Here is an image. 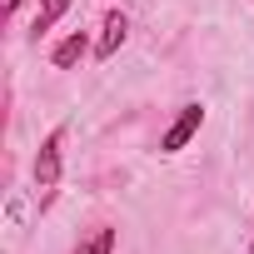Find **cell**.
Instances as JSON below:
<instances>
[{"instance_id": "6da1fadb", "label": "cell", "mask_w": 254, "mask_h": 254, "mask_svg": "<svg viewBox=\"0 0 254 254\" xmlns=\"http://www.w3.org/2000/svg\"><path fill=\"white\" fill-rule=\"evenodd\" d=\"M60 170H65V130H50V135L40 140V150H35V165H30L35 190H40V209L55 199V190H60Z\"/></svg>"}, {"instance_id": "7a4b0ae2", "label": "cell", "mask_w": 254, "mask_h": 254, "mask_svg": "<svg viewBox=\"0 0 254 254\" xmlns=\"http://www.w3.org/2000/svg\"><path fill=\"white\" fill-rule=\"evenodd\" d=\"M199 125H204V105L199 100H190V105H180V115L170 120V130L160 135V155H180L194 135H199Z\"/></svg>"}, {"instance_id": "3957f363", "label": "cell", "mask_w": 254, "mask_h": 254, "mask_svg": "<svg viewBox=\"0 0 254 254\" xmlns=\"http://www.w3.org/2000/svg\"><path fill=\"white\" fill-rule=\"evenodd\" d=\"M125 35H130V20H125L120 10H110V15H105V25H100V40H95V55H100V60H115V50L125 45Z\"/></svg>"}, {"instance_id": "277c9868", "label": "cell", "mask_w": 254, "mask_h": 254, "mask_svg": "<svg viewBox=\"0 0 254 254\" xmlns=\"http://www.w3.org/2000/svg\"><path fill=\"white\" fill-rule=\"evenodd\" d=\"M85 55H90V35H85V30H75V35H65V40H60V45L50 50V60H55V70H75V65L85 60Z\"/></svg>"}, {"instance_id": "5b68a950", "label": "cell", "mask_w": 254, "mask_h": 254, "mask_svg": "<svg viewBox=\"0 0 254 254\" xmlns=\"http://www.w3.org/2000/svg\"><path fill=\"white\" fill-rule=\"evenodd\" d=\"M70 254H115V229H110V224L90 229V234H85V239H80Z\"/></svg>"}, {"instance_id": "8992f818", "label": "cell", "mask_w": 254, "mask_h": 254, "mask_svg": "<svg viewBox=\"0 0 254 254\" xmlns=\"http://www.w3.org/2000/svg\"><path fill=\"white\" fill-rule=\"evenodd\" d=\"M65 10H70V0H40V10H35V35H45V30H55Z\"/></svg>"}, {"instance_id": "52a82bcc", "label": "cell", "mask_w": 254, "mask_h": 254, "mask_svg": "<svg viewBox=\"0 0 254 254\" xmlns=\"http://www.w3.org/2000/svg\"><path fill=\"white\" fill-rule=\"evenodd\" d=\"M249 254H254V239H249Z\"/></svg>"}]
</instances>
